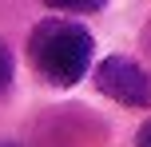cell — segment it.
<instances>
[{
	"label": "cell",
	"instance_id": "6",
	"mask_svg": "<svg viewBox=\"0 0 151 147\" xmlns=\"http://www.w3.org/2000/svg\"><path fill=\"white\" fill-rule=\"evenodd\" d=\"M143 44H147V52H151V24H147V32H143Z\"/></svg>",
	"mask_w": 151,
	"mask_h": 147
},
{
	"label": "cell",
	"instance_id": "2",
	"mask_svg": "<svg viewBox=\"0 0 151 147\" xmlns=\"http://www.w3.org/2000/svg\"><path fill=\"white\" fill-rule=\"evenodd\" d=\"M96 87L123 108H147L151 103V76L127 56H107L96 68Z\"/></svg>",
	"mask_w": 151,
	"mask_h": 147
},
{
	"label": "cell",
	"instance_id": "4",
	"mask_svg": "<svg viewBox=\"0 0 151 147\" xmlns=\"http://www.w3.org/2000/svg\"><path fill=\"white\" fill-rule=\"evenodd\" d=\"M8 84H12V52H8V44L0 40V95L8 92Z\"/></svg>",
	"mask_w": 151,
	"mask_h": 147
},
{
	"label": "cell",
	"instance_id": "7",
	"mask_svg": "<svg viewBox=\"0 0 151 147\" xmlns=\"http://www.w3.org/2000/svg\"><path fill=\"white\" fill-rule=\"evenodd\" d=\"M0 147H16V143H0Z\"/></svg>",
	"mask_w": 151,
	"mask_h": 147
},
{
	"label": "cell",
	"instance_id": "5",
	"mask_svg": "<svg viewBox=\"0 0 151 147\" xmlns=\"http://www.w3.org/2000/svg\"><path fill=\"white\" fill-rule=\"evenodd\" d=\"M135 147H151V119H147V123L135 131Z\"/></svg>",
	"mask_w": 151,
	"mask_h": 147
},
{
	"label": "cell",
	"instance_id": "1",
	"mask_svg": "<svg viewBox=\"0 0 151 147\" xmlns=\"http://www.w3.org/2000/svg\"><path fill=\"white\" fill-rule=\"evenodd\" d=\"M91 32L76 20H40L28 36L32 68L48 80L52 87H72L91 68Z\"/></svg>",
	"mask_w": 151,
	"mask_h": 147
},
{
	"label": "cell",
	"instance_id": "3",
	"mask_svg": "<svg viewBox=\"0 0 151 147\" xmlns=\"http://www.w3.org/2000/svg\"><path fill=\"white\" fill-rule=\"evenodd\" d=\"M48 8H60V12H99L107 0H44Z\"/></svg>",
	"mask_w": 151,
	"mask_h": 147
}]
</instances>
